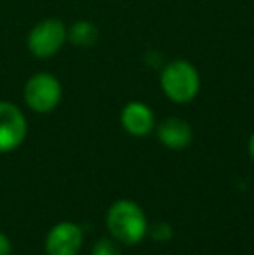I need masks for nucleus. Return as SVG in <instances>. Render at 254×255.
<instances>
[{
    "label": "nucleus",
    "instance_id": "9b49d317",
    "mask_svg": "<svg viewBox=\"0 0 254 255\" xmlns=\"http://www.w3.org/2000/svg\"><path fill=\"white\" fill-rule=\"evenodd\" d=\"M152 236L155 240H159V242H166V240H169L171 236H173V228H171L167 222H159V224H155V228H153Z\"/></svg>",
    "mask_w": 254,
    "mask_h": 255
},
{
    "label": "nucleus",
    "instance_id": "ddd939ff",
    "mask_svg": "<svg viewBox=\"0 0 254 255\" xmlns=\"http://www.w3.org/2000/svg\"><path fill=\"white\" fill-rule=\"evenodd\" d=\"M248 149H249V154H251V158L254 160V132L251 134V137H249V142H248Z\"/></svg>",
    "mask_w": 254,
    "mask_h": 255
},
{
    "label": "nucleus",
    "instance_id": "1a4fd4ad",
    "mask_svg": "<svg viewBox=\"0 0 254 255\" xmlns=\"http://www.w3.org/2000/svg\"><path fill=\"white\" fill-rule=\"evenodd\" d=\"M68 42L73 47L89 49L94 47L99 40V28L89 19H78L68 26Z\"/></svg>",
    "mask_w": 254,
    "mask_h": 255
},
{
    "label": "nucleus",
    "instance_id": "9d476101",
    "mask_svg": "<svg viewBox=\"0 0 254 255\" xmlns=\"http://www.w3.org/2000/svg\"><path fill=\"white\" fill-rule=\"evenodd\" d=\"M92 255H120V249L113 240L103 238L96 242L94 249H92Z\"/></svg>",
    "mask_w": 254,
    "mask_h": 255
},
{
    "label": "nucleus",
    "instance_id": "0eeeda50",
    "mask_svg": "<svg viewBox=\"0 0 254 255\" xmlns=\"http://www.w3.org/2000/svg\"><path fill=\"white\" fill-rule=\"evenodd\" d=\"M120 124L127 134L134 137H145L155 128V115L148 104L131 101L120 111Z\"/></svg>",
    "mask_w": 254,
    "mask_h": 255
},
{
    "label": "nucleus",
    "instance_id": "6e6552de",
    "mask_svg": "<svg viewBox=\"0 0 254 255\" xmlns=\"http://www.w3.org/2000/svg\"><path fill=\"white\" fill-rule=\"evenodd\" d=\"M157 137L169 149H185L193 139L192 125L180 117H167L157 125Z\"/></svg>",
    "mask_w": 254,
    "mask_h": 255
},
{
    "label": "nucleus",
    "instance_id": "423d86ee",
    "mask_svg": "<svg viewBox=\"0 0 254 255\" xmlns=\"http://www.w3.org/2000/svg\"><path fill=\"white\" fill-rule=\"evenodd\" d=\"M82 229L73 222H59L52 226L45 236L47 255H77L82 247Z\"/></svg>",
    "mask_w": 254,
    "mask_h": 255
},
{
    "label": "nucleus",
    "instance_id": "7ed1b4c3",
    "mask_svg": "<svg viewBox=\"0 0 254 255\" xmlns=\"http://www.w3.org/2000/svg\"><path fill=\"white\" fill-rule=\"evenodd\" d=\"M63 99V85L56 75L49 71H37L23 87V101L33 113L47 115L59 106Z\"/></svg>",
    "mask_w": 254,
    "mask_h": 255
},
{
    "label": "nucleus",
    "instance_id": "f8f14e48",
    "mask_svg": "<svg viewBox=\"0 0 254 255\" xmlns=\"http://www.w3.org/2000/svg\"><path fill=\"white\" fill-rule=\"evenodd\" d=\"M10 252H12V243L9 236L0 233V255H10Z\"/></svg>",
    "mask_w": 254,
    "mask_h": 255
},
{
    "label": "nucleus",
    "instance_id": "f257e3e1",
    "mask_svg": "<svg viewBox=\"0 0 254 255\" xmlns=\"http://www.w3.org/2000/svg\"><path fill=\"white\" fill-rule=\"evenodd\" d=\"M159 84L171 103L188 104L200 92V73L187 59H173L160 68Z\"/></svg>",
    "mask_w": 254,
    "mask_h": 255
},
{
    "label": "nucleus",
    "instance_id": "20e7f679",
    "mask_svg": "<svg viewBox=\"0 0 254 255\" xmlns=\"http://www.w3.org/2000/svg\"><path fill=\"white\" fill-rule=\"evenodd\" d=\"M68 26L59 17H45L33 24L26 37V49L35 59H51L68 42Z\"/></svg>",
    "mask_w": 254,
    "mask_h": 255
},
{
    "label": "nucleus",
    "instance_id": "39448f33",
    "mask_svg": "<svg viewBox=\"0 0 254 255\" xmlns=\"http://www.w3.org/2000/svg\"><path fill=\"white\" fill-rule=\"evenodd\" d=\"M28 122L19 106L0 101V153H10L24 142Z\"/></svg>",
    "mask_w": 254,
    "mask_h": 255
},
{
    "label": "nucleus",
    "instance_id": "f03ea898",
    "mask_svg": "<svg viewBox=\"0 0 254 255\" xmlns=\"http://www.w3.org/2000/svg\"><path fill=\"white\" fill-rule=\"evenodd\" d=\"M106 226L113 238L124 245H136L148 231L145 212L131 200H119L110 207L106 214Z\"/></svg>",
    "mask_w": 254,
    "mask_h": 255
}]
</instances>
